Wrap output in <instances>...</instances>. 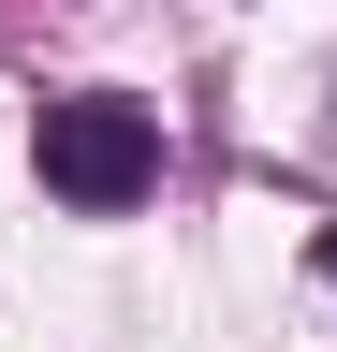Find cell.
Returning <instances> with one entry per match:
<instances>
[{
	"mask_svg": "<svg viewBox=\"0 0 337 352\" xmlns=\"http://www.w3.org/2000/svg\"><path fill=\"white\" fill-rule=\"evenodd\" d=\"M147 176H161V118H147V103H45V191H59V206L117 220Z\"/></svg>",
	"mask_w": 337,
	"mask_h": 352,
	"instance_id": "1",
	"label": "cell"
},
{
	"mask_svg": "<svg viewBox=\"0 0 337 352\" xmlns=\"http://www.w3.org/2000/svg\"><path fill=\"white\" fill-rule=\"evenodd\" d=\"M323 279H337V235H323Z\"/></svg>",
	"mask_w": 337,
	"mask_h": 352,
	"instance_id": "2",
	"label": "cell"
}]
</instances>
